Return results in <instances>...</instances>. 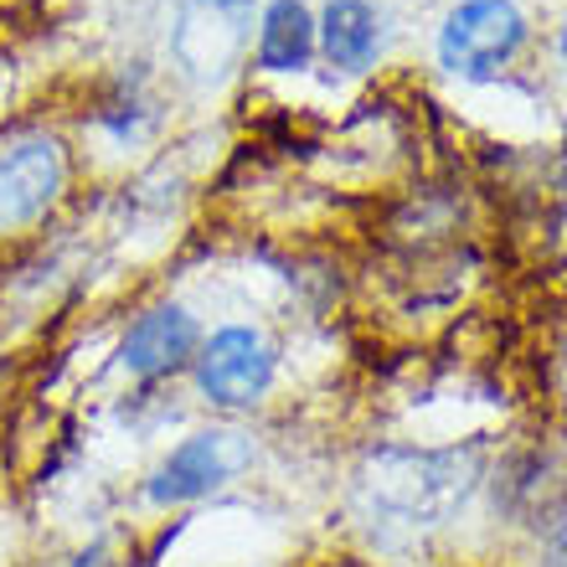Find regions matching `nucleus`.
Masks as SVG:
<instances>
[{
	"label": "nucleus",
	"mask_w": 567,
	"mask_h": 567,
	"mask_svg": "<svg viewBox=\"0 0 567 567\" xmlns=\"http://www.w3.org/2000/svg\"><path fill=\"white\" fill-rule=\"evenodd\" d=\"M532 47V16L522 0H454L433 31V62L439 73L460 83H495L511 73Z\"/></svg>",
	"instance_id": "f03ea898"
},
{
	"label": "nucleus",
	"mask_w": 567,
	"mask_h": 567,
	"mask_svg": "<svg viewBox=\"0 0 567 567\" xmlns=\"http://www.w3.org/2000/svg\"><path fill=\"white\" fill-rule=\"evenodd\" d=\"M192 388L212 413H254L274 398L279 388V346L269 341L264 326L248 320H227V326L207 330L192 357Z\"/></svg>",
	"instance_id": "7ed1b4c3"
},
{
	"label": "nucleus",
	"mask_w": 567,
	"mask_h": 567,
	"mask_svg": "<svg viewBox=\"0 0 567 567\" xmlns=\"http://www.w3.org/2000/svg\"><path fill=\"white\" fill-rule=\"evenodd\" d=\"M62 567H114V563H109V553H104V547H83V553H78V557H68V563H62Z\"/></svg>",
	"instance_id": "9d476101"
},
{
	"label": "nucleus",
	"mask_w": 567,
	"mask_h": 567,
	"mask_svg": "<svg viewBox=\"0 0 567 567\" xmlns=\"http://www.w3.org/2000/svg\"><path fill=\"white\" fill-rule=\"evenodd\" d=\"M202 320H196L181 299H155L120 330L114 346V367H120L135 388H161L192 372V357L202 346Z\"/></svg>",
	"instance_id": "39448f33"
},
{
	"label": "nucleus",
	"mask_w": 567,
	"mask_h": 567,
	"mask_svg": "<svg viewBox=\"0 0 567 567\" xmlns=\"http://www.w3.org/2000/svg\"><path fill=\"white\" fill-rule=\"evenodd\" d=\"M258 460L254 433L238 423H212V429H192L181 444H171L161 460L150 464L145 485V506L155 511H186L202 506L212 495H223L233 480H243Z\"/></svg>",
	"instance_id": "f257e3e1"
},
{
	"label": "nucleus",
	"mask_w": 567,
	"mask_h": 567,
	"mask_svg": "<svg viewBox=\"0 0 567 567\" xmlns=\"http://www.w3.org/2000/svg\"><path fill=\"white\" fill-rule=\"evenodd\" d=\"M547 382H553V398L567 408V336L553 346V357H547Z\"/></svg>",
	"instance_id": "1a4fd4ad"
},
{
	"label": "nucleus",
	"mask_w": 567,
	"mask_h": 567,
	"mask_svg": "<svg viewBox=\"0 0 567 567\" xmlns=\"http://www.w3.org/2000/svg\"><path fill=\"white\" fill-rule=\"evenodd\" d=\"M557 196L567 202V130H563V145H557Z\"/></svg>",
	"instance_id": "9b49d317"
},
{
	"label": "nucleus",
	"mask_w": 567,
	"mask_h": 567,
	"mask_svg": "<svg viewBox=\"0 0 567 567\" xmlns=\"http://www.w3.org/2000/svg\"><path fill=\"white\" fill-rule=\"evenodd\" d=\"M73 186V155L58 135H16L0 145V238H16L27 227L47 223L68 202Z\"/></svg>",
	"instance_id": "20e7f679"
},
{
	"label": "nucleus",
	"mask_w": 567,
	"mask_h": 567,
	"mask_svg": "<svg viewBox=\"0 0 567 567\" xmlns=\"http://www.w3.org/2000/svg\"><path fill=\"white\" fill-rule=\"evenodd\" d=\"M557 62H563V68H567V21H563V27H557Z\"/></svg>",
	"instance_id": "f8f14e48"
},
{
	"label": "nucleus",
	"mask_w": 567,
	"mask_h": 567,
	"mask_svg": "<svg viewBox=\"0 0 567 567\" xmlns=\"http://www.w3.org/2000/svg\"><path fill=\"white\" fill-rule=\"evenodd\" d=\"M192 6H196V16H207V21H217L227 31H238L254 11H264V0H192Z\"/></svg>",
	"instance_id": "6e6552de"
},
{
	"label": "nucleus",
	"mask_w": 567,
	"mask_h": 567,
	"mask_svg": "<svg viewBox=\"0 0 567 567\" xmlns=\"http://www.w3.org/2000/svg\"><path fill=\"white\" fill-rule=\"evenodd\" d=\"M315 37H320V58L336 73L367 78L388 47V16L372 0H326L315 11Z\"/></svg>",
	"instance_id": "423d86ee"
},
{
	"label": "nucleus",
	"mask_w": 567,
	"mask_h": 567,
	"mask_svg": "<svg viewBox=\"0 0 567 567\" xmlns=\"http://www.w3.org/2000/svg\"><path fill=\"white\" fill-rule=\"evenodd\" d=\"M320 58L310 0H264L254 31V68L269 78H295Z\"/></svg>",
	"instance_id": "0eeeda50"
}]
</instances>
